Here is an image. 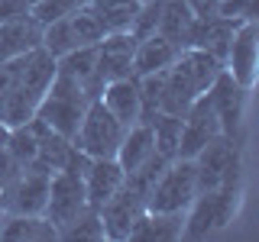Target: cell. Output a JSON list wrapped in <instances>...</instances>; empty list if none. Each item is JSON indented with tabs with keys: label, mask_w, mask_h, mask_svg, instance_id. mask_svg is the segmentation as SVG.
I'll return each mask as SVG.
<instances>
[{
	"label": "cell",
	"mask_w": 259,
	"mask_h": 242,
	"mask_svg": "<svg viewBox=\"0 0 259 242\" xmlns=\"http://www.w3.org/2000/svg\"><path fill=\"white\" fill-rule=\"evenodd\" d=\"M88 107H91V94L84 91V84L71 75H65V71H55L49 91L36 103V116L46 126H52L55 133H62L65 139H75Z\"/></svg>",
	"instance_id": "1"
},
{
	"label": "cell",
	"mask_w": 259,
	"mask_h": 242,
	"mask_svg": "<svg viewBox=\"0 0 259 242\" xmlns=\"http://www.w3.org/2000/svg\"><path fill=\"white\" fill-rule=\"evenodd\" d=\"M240 204V188L237 184H224L214 191H198L194 200L185 210V223H182V236L185 239H204L210 232L224 229L233 220Z\"/></svg>",
	"instance_id": "2"
},
{
	"label": "cell",
	"mask_w": 259,
	"mask_h": 242,
	"mask_svg": "<svg viewBox=\"0 0 259 242\" xmlns=\"http://www.w3.org/2000/svg\"><path fill=\"white\" fill-rule=\"evenodd\" d=\"M198 194V184H194V161L191 158H172L162 174L156 177V184L149 188V197H146V210L152 213H185L188 204Z\"/></svg>",
	"instance_id": "3"
},
{
	"label": "cell",
	"mask_w": 259,
	"mask_h": 242,
	"mask_svg": "<svg viewBox=\"0 0 259 242\" xmlns=\"http://www.w3.org/2000/svg\"><path fill=\"white\" fill-rule=\"evenodd\" d=\"M126 126L120 123L113 113L104 107L101 100H91L84 119H81L78 133H75V149L84 152L88 158H117V149L123 142Z\"/></svg>",
	"instance_id": "4"
},
{
	"label": "cell",
	"mask_w": 259,
	"mask_h": 242,
	"mask_svg": "<svg viewBox=\"0 0 259 242\" xmlns=\"http://www.w3.org/2000/svg\"><path fill=\"white\" fill-rule=\"evenodd\" d=\"M194 161V184L198 191H214L224 184H237L240 181V145L230 136H214Z\"/></svg>",
	"instance_id": "5"
},
{
	"label": "cell",
	"mask_w": 259,
	"mask_h": 242,
	"mask_svg": "<svg viewBox=\"0 0 259 242\" xmlns=\"http://www.w3.org/2000/svg\"><path fill=\"white\" fill-rule=\"evenodd\" d=\"M88 207V197H84V181H81L78 171L71 168H62V171H52L49 177V197H46V210L42 216L55 229H65L68 223H75Z\"/></svg>",
	"instance_id": "6"
},
{
	"label": "cell",
	"mask_w": 259,
	"mask_h": 242,
	"mask_svg": "<svg viewBox=\"0 0 259 242\" xmlns=\"http://www.w3.org/2000/svg\"><path fill=\"white\" fill-rule=\"evenodd\" d=\"M49 177H52V171H46V168H39V165L23 168V171L7 184L0 210H4V213H42L46 197H49Z\"/></svg>",
	"instance_id": "7"
},
{
	"label": "cell",
	"mask_w": 259,
	"mask_h": 242,
	"mask_svg": "<svg viewBox=\"0 0 259 242\" xmlns=\"http://www.w3.org/2000/svg\"><path fill=\"white\" fill-rule=\"evenodd\" d=\"M214 136H221V123H217V113H214V107H210V97L204 91L201 97H194L191 107L182 113L178 158H194Z\"/></svg>",
	"instance_id": "8"
},
{
	"label": "cell",
	"mask_w": 259,
	"mask_h": 242,
	"mask_svg": "<svg viewBox=\"0 0 259 242\" xmlns=\"http://www.w3.org/2000/svg\"><path fill=\"white\" fill-rule=\"evenodd\" d=\"M256 23L253 16L237 23L233 29V39H230V48H227V58H224V68L230 71V78L237 81L243 91H249L256 81Z\"/></svg>",
	"instance_id": "9"
},
{
	"label": "cell",
	"mask_w": 259,
	"mask_h": 242,
	"mask_svg": "<svg viewBox=\"0 0 259 242\" xmlns=\"http://www.w3.org/2000/svg\"><path fill=\"white\" fill-rule=\"evenodd\" d=\"M243 87L230 78V71H221L214 78V84L207 87L210 97V107L217 113V123H221V133L230 136V139H240V129H243Z\"/></svg>",
	"instance_id": "10"
},
{
	"label": "cell",
	"mask_w": 259,
	"mask_h": 242,
	"mask_svg": "<svg viewBox=\"0 0 259 242\" xmlns=\"http://www.w3.org/2000/svg\"><path fill=\"white\" fill-rule=\"evenodd\" d=\"M143 210H146V200L123 184L107 204L97 210V213H101V223H104V239H113V242L130 239V229H133V223L140 220Z\"/></svg>",
	"instance_id": "11"
},
{
	"label": "cell",
	"mask_w": 259,
	"mask_h": 242,
	"mask_svg": "<svg viewBox=\"0 0 259 242\" xmlns=\"http://www.w3.org/2000/svg\"><path fill=\"white\" fill-rule=\"evenodd\" d=\"M81 181H84V197H88V207L91 210H101L107 200L123 188L126 181V171L120 168L117 158H91L84 168V174H81Z\"/></svg>",
	"instance_id": "12"
},
{
	"label": "cell",
	"mask_w": 259,
	"mask_h": 242,
	"mask_svg": "<svg viewBox=\"0 0 259 242\" xmlns=\"http://www.w3.org/2000/svg\"><path fill=\"white\" fill-rule=\"evenodd\" d=\"M133 48L136 39L130 32H107L97 42V78H101V84L133 75Z\"/></svg>",
	"instance_id": "13"
},
{
	"label": "cell",
	"mask_w": 259,
	"mask_h": 242,
	"mask_svg": "<svg viewBox=\"0 0 259 242\" xmlns=\"http://www.w3.org/2000/svg\"><path fill=\"white\" fill-rule=\"evenodd\" d=\"M55 71H59V58H52L42 45H36V48L20 55V84L16 87L39 103L42 94L49 91V84H52Z\"/></svg>",
	"instance_id": "14"
},
{
	"label": "cell",
	"mask_w": 259,
	"mask_h": 242,
	"mask_svg": "<svg viewBox=\"0 0 259 242\" xmlns=\"http://www.w3.org/2000/svg\"><path fill=\"white\" fill-rule=\"evenodd\" d=\"M97 100H101L104 107H107L126 129L133 126V123H140V113H143V110H140V78H136V75L107 81Z\"/></svg>",
	"instance_id": "15"
},
{
	"label": "cell",
	"mask_w": 259,
	"mask_h": 242,
	"mask_svg": "<svg viewBox=\"0 0 259 242\" xmlns=\"http://www.w3.org/2000/svg\"><path fill=\"white\" fill-rule=\"evenodd\" d=\"M178 48L175 42H168L165 36H159V32H152V36H146L136 42L133 48V75L136 78H146V75H159V71H165L168 65L178 58Z\"/></svg>",
	"instance_id": "16"
},
{
	"label": "cell",
	"mask_w": 259,
	"mask_h": 242,
	"mask_svg": "<svg viewBox=\"0 0 259 242\" xmlns=\"http://www.w3.org/2000/svg\"><path fill=\"white\" fill-rule=\"evenodd\" d=\"M0 239L7 242H52L59 229L42 213H4L0 216Z\"/></svg>",
	"instance_id": "17"
},
{
	"label": "cell",
	"mask_w": 259,
	"mask_h": 242,
	"mask_svg": "<svg viewBox=\"0 0 259 242\" xmlns=\"http://www.w3.org/2000/svg\"><path fill=\"white\" fill-rule=\"evenodd\" d=\"M32 126H36V165L46 168V171H62V168L71 165V155H75V142L65 139L62 133H55L52 126H46L39 116H32Z\"/></svg>",
	"instance_id": "18"
},
{
	"label": "cell",
	"mask_w": 259,
	"mask_h": 242,
	"mask_svg": "<svg viewBox=\"0 0 259 242\" xmlns=\"http://www.w3.org/2000/svg\"><path fill=\"white\" fill-rule=\"evenodd\" d=\"M194 20H198V13L191 10L188 0H162V13H159L156 32H159V36H165L168 42H175L178 48H185V45H188V39H191Z\"/></svg>",
	"instance_id": "19"
},
{
	"label": "cell",
	"mask_w": 259,
	"mask_h": 242,
	"mask_svg": "<svg viewBox=\"0 0 259 242\" xmlns=\"http://www.w3.org/2000/svg\"><path fill=\"white\" fill-rule=\"evenodd\" d=\"M152 155H156V145H152V126L149 123H133L123 133V142H120V149H117L120 168L130 174V171H136L143 161H149Z\"/></svg>",
	"instance_id": "20"
},
{
	"label": "cell",
	"mask_w": 259,
	"mask_h": 242,
	"mask_svg": "<svg viewBox=\"0 0 259 242\" xmlns=\"http://www.w3.org/2000/svg\"><path fill=\"white\" fill-rule=\"evenodd\" d=\"M182 223H185V213H152V210H143L140 220H136L133 229H130V239H133V242L178 239V236H182Z\"/></svg>",
	"instance_id": "21"
},
{
	"label": "cell",
	"mask_w": 259,
	"mask_h": 242,
	"mask_svg": "<svg viewBox=\"0 0 259 242\" xmlns=\"http://www.w3.org/2000/svg\"><path fill=\"white\" fill-rule=\"evenodd\" d=\"M39 42H42V23H36L29 13L0 26V45L7 48V55H23L29 48H36Z\"/></svg>",
	"instance_id": "22"
},
{
	"label": "cell",
	"mask_w": 259,
	"mask_h": 242,
	"mask_svg": "<svg viewBox=\"0 0 259 242\" xmlns=\"http://www.w3.org/2000/svg\"><path fill=\"white\" fill-rule=\"evenodd\" d=\"M152 126V145H156V155H162L165 161L178 158V139H182V116L175 113H156L149 119Z\"/></svg>",
	"instance_id": "23"
},
{
	"label": "cell",
	"mask_w": 259,
	"mask_h": 242,
	"mask_svg": "<svg viewBox=\"0 0 259 242\" xmlns=\"http://www.w3.org/2000/svg\"><path fill=\"white\" fill-rule=\"evenodd\" d=\"M143 0H88V7L101 16L107 32H126Z\"/></svg>",
	"instance_id": "24"
},
{
	"label": "cell",
	"mask_w": 259,
	"mask_h": 242,
	"mask_svg": "<svg viewBox=\"0 0 259 242\" xmlns=\"http://www.w3.org/2000/svg\"><path fill=\"white\" fill-rule=\"evenodd\" d=\"M7 155L16 168H29L36 165V152H39V142H36V126H32V119L26 126H13L10 133H7V142H4Z\"/></svg>",
	"instance_id": "25"
},
{
	"label": "cell",
	"mask_w": 259,
	"mask_h": 242,
	"mask_svg": "<svg viewBox=\"0 0 259 242\" xmlns=\"http://www.w3.org/2000/svg\"><path fill=\"white\" fill-rule=\"evenodd\" d=\"M0 116H4L7 126H26L32 116H36V100L29 94H23L20 87H13L10 94L0 100Z\"/></svg>",
	"instance_id": "26"
},
{
	"label": "cell",
	"mask_w": 259,
	"mask_h": 242,
	"mask_svg": "<svg viewBox=\"0 0 259 242\" xmlns=\"http://www.w3.org/2000/svg\"><path fill=\"white\" fill-rule=\"evenodd\" d=\"M81 4H84V0H32V4H29V16L36 23H42V26H49V23L68 16L71 10H78Z\"/></svg>",
	"instance_id": "27"
},
{
	"label": "cell",
	"mask_w": 259,
	"mask_h": 242,
	"mask_svg": "<svg viewBox=\"0 0 259 242\" xmlns=\"http://www.w3.org/2000/svg\"><path fill=\"white\" fill-rule=\"evenodd\" d=\"M159 13H162V0H143L126 32L136 39V42H140V39H146V36H152V32H156V26H159Z\"/></svg>",
	"instance_id": "28"
},
{
	"label": "cell",
	"mask_w": 259,
	"mask_h": 242,
	"mask_svg": "<svg viewBox=\"0 0 259 242\" xmlns=\"http://www.w3.org/2000/svg\"><path fill=\"white\" fill-rule=\"evenodd\" d=\"M59 239H104V223L97 210H84L75 223H68L59 232Z\"/></svg>",
	"instance_id": "29"
},
{
	"label": "cell",
	"mask_w": 259,
	"mask_h": 242,
	"mask_svg": "<svg viewBox=\"0 0 259 242\" xmlns=\"http://www.w3.org/2000/svg\"><path fill=\"white\" fill-rule=\"evenodd\" d=\"M16 84H20V55L0 62V100H4Z\"/></svg>",
	"instance_id": "30"
},
{
	"label": "cell",
	"mask_w": 259,
	"mask_h": 242,
	"mask_svg": "<svg viewBox=\"0 0 259 242\" xmlns=\"http://www.w3.org/2000/svg\"><path fill=\"white\" fill-rule=\"evenodd\" d=\"M23 13H29L26 0H0V26L10 23V20H16V16H23Z\"/></svg>",
	"instance_id": "31"
},
{
	"label": "cell",
	"mask_w": 259,
	"mask_h": 242,
	"mask_svg": "<svg viewBox=\"0 0 259 242\" xmlns=\"http://www.w3.org/2000/svg\"><path fill=\"white\" fill-rule=\"evenodd\" d=\"M0 216H4V210H0Z\"/></svg>",
	"instance_id": "32"
},
{
	"label": "cell",
	"mask_w": 259,
	"mask_h": 242,
	"mask_svg": "<svg viewBox=\"0 0 259 242\" xmlns=\"http://www.w3.org/2000/svg\"><path fill=\"white\" fill-rule=\"evenodd\" d=\"M26 4H32V0H26Z\"/></svg>",
	"instance_id": "33"
}]
</instances>
